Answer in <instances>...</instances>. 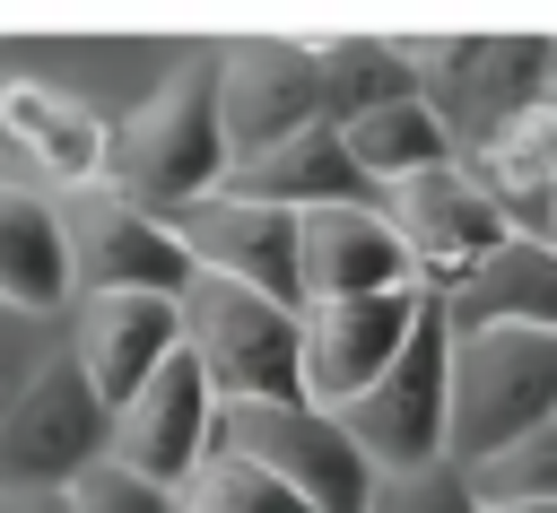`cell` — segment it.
Here are the masks:
<instances>
[{"label":"cell","mask_w":557,"mask_h":513,"mask_svg":"<svg viewBox=\"0 0 557 513\" xmlns=\"http://www.w3.org/2000/svg\"><path fill=\"white\" fill-rule=\"evenodd\" d=\"M226 183V139H218V52L209 35H183L174 70L104 130V191L131 209H183Z\"/></svg>","instance_id":"obj_1"},{"label":"cell","mask_w":557,"mask_h":513,"mask_svg":"<svg viewBox=\"0 0 557 513\" xmlns=\"http://www.w3.org/2000/svg\"><path fill=\"white\" fill-rule=\"evenodd\" d=\"M557 417V330H453L444 348V461L479 470Z\"/></svg>","instance_id":"obj_2"},{"label":"cell","mask_w":557,"mask_h":513,"mask_svg":"<svg viewBox=\"0 0 557 513\" xmlns=\"http://www.w3.org/2000/svg\"><path fill=\"white\" fill-rule=\"evenodd\" d=\"M383 43H392L409 96L444 122L453 157L479 148L522 104H540L548 61H557V35H383Z\"/></svg>","instance_id":"obj_3"},{"label":"cell","mask_w":557,"mask_h":513,"mask_svg":"<svg viewBox=\"0 0 557 513\" xmlns=\"http://www.w3.org/2000/svg\"><path fill=\"white\" fill-rule=\"evenodd\" d=\"M183 313V356L200 365L218 409L244 400H296V313L270 296H244L226 278H191L174 296Z\"/></svg>","instance_id":"obj_4"},{"label":"cell","mask_w":557,"mask_h":513,"mask_svg":"<svg viewBox=\"0 0 557 513\" xmlns=\"http://www.w3.org/2000/svg\"><path fill=\"white\" fill-rule=\"evenodd\" d=\"M444 348H453V330H444L435 296H418V322H409V339L392 348V365H383L348 409H331L339 435L357 443V461H366L374 478L444 461Z\"/></svg>","instance_id":"obj_5"},{"label":"cell","mask_w":557,"mask_h":513,"mask_svg":"<svg viewBox=\"0 0 557 513\" xmlns=\"http://www.w3.org/2000/svg\"><path fill=\"white\" fill-rule=\"evenodd\" d=\"M218 443L252 470H270L305 513H366L374 496V470L357 461V443L339 435L331 409L313 400H244V409H218Z\"/></svg>","instance_id":"obj_6"},{"label":"cell","mask_w":557,"mask_h":513,"mask_svg":"<svg viewBox=\"0 0 557 513\" xmlns=\"http://www.w3.org/2000/svg\"><path fill=\"white\" fill-rule=\"evenodd\" d=\"M52 226H61L70 296H183L191 287V261H183L174 226L157 209H131L104 183L52 200Z\"/></svg>","instance_id":"obj_7"},{"label":"cell","mask_w":557,"mask_h":513,"mask_svg":"<svg viewBox=\"0 0 557 513\" xmlns=\"http://www.w3.org/2000/svg\"><path fill=\"white\" fill-rule=\"evenodd\" d=\"M374 209H383V226H392L418 296H444L461 270H479V261L505 243V217L487 209V191L470 183L461 157H453V165H426V174H409V183H392V191H374Z\"/></svg>","instance_id":"obj_8"},{"label":"cell","mask_w":557,"mask_h":513,"mask_svg":"<svg viewBox=\"0 0 557 513\" xmlns=\"http://www.w3.org/2000/svg\"><path fill=\"white\" fill-rule=\"evenodd\" d=\"M209 52H218V139H226V165L322 122V87H313L305 35H209Z\"/></svg>","instance_id":"obj_9"},{"label":"cell","mask_w":557,"mask_h":513,"mask_svg":"<svg viewBox=\"0 0 557 513\" xmlns=\"http://www.w3.org/2000/svg\"><path fill=\"white\" fill-rule=\"evenodd\" d=\"M87 461H104V400L78 383L70 348H52L26 391L0 409V487H44L61 496Z\"/></svg>","instance_id":"obj_10"},{"label":"cell","mask_w":557,"mask_h":513,"mask_svg":"<svg viewBox=\"0 0 557 513\" xmlns=\"http://www.w3.org/2000/svg\"><path fill=\"white\" fill-rule=\"evenodd\" d=\"M191 278H226L244 296H270L296 313V217L287 209H261V200H235V191H200L183 209H165Z\"/></svg>","instance_id":"obj_11"},{"label":"cell","mask_w":557,"mask_h":513,"mask_svg":"<svg viewBox=\"0 0 557 513\" xmlns=\"http://www.w3.org/2000/svg\"><path fill=\"white\" fill-rule=\"evenodd\" d=\"M409 322H418V287H400V296L296 304V400L348 409V400L392 365V348L409 339Z\"/></svg>","instance_id":"obj_12"},{"label":"cell","mask_w":557,"mask_h":513,"mask_svg":"<svg viewBox=\"0 0 557 513\" xmlns=\"http://www.w3.org/2000/svg\"><path fill=\"white\" fill-rule=\"evenodd\" d=\"M209 443H218V400H209V383H200V365L183 348L104 417V461L139 470L148 487H183Z\"/></svg>","instance_id":"obj_13"},{"label":"cell","mask_w":557,"mask_h":513,"mask_svg":"<svg viewBox=\"0 0 557 513\" xmlns=\"http://www.w3.org/2000/svg\"><path fill=\"white\" fill-rule=\"evenodd\" d=\"M61 348L78 365V383L104 400V417L183 348V313L174 296H70L61 313Z\"/></svg>","instance_id":"obj_14"},{"label":"cell","mask_w":557,"mask_h":513,"mask_svg":"<svg viewBox=\"0 0 557 513\" xmlns=\"http://www.w3.org/2000/svg\"><path fill=\"white\" fill-rule=\"evenodd\" d=\"M0 174L35 183L44 200L96 191L104 183V122L44 78H0Z\"/></svg>","instance_id":"obj_15"},{"label":"cell","mask_w":557,"mask_h":513,"mask_svg":"<svg viewBox=\"0 0 557 513\" xmlns=\"http://www.w3.org/2000/svg\"><path fill=\"white\" fill-rule=\"evenodd\" d=\"M409 261L383 226L374 200L348 209H305L296 217V304H339V296H400Z\"/></svg>","instance_id":"obj_16"},{"label":"cell","mask_w":557,"mask_h":513,"mask_svg":"<svg viewBox=\"0 0 557 513\" xmlns=\"http://www.w3.org/2000/svg\"><path fill=\"white\" fill-rule=\"evenodd\" d=\"M461 165L487 191V209L505 217V235H548V217H557V104L548 96L522 104L479 148H461Z\"/></svg>","instance_id":"obj_17"},{"label":"cell","mask_w":557,"mask_h":513,"mask_svg":"<svg viewBox=\"0 0 557 513\" xmlns=\"http://www.w3.org/2000/svg\"><path fill=\"white\" fill-rule=\"evenodd\" d=\"M444 330H557V243L505 235L479 270L435 296Z\"/></svg>","instance_id":"obj_18"},{"label":"cell","mask_w":557,"mask_h":513,"mask_svg":"<svg viewBox=\"0 0 557 513\" xmlns=\"http://www.w3.org/2000/svg\"><path fill=\"white\" fill-rule=\"evenodd\" d=\"M218 191L261 200V209H287V217L374 200V191L348 174V148H339V130H331V122H313V130H296V139H278V148H261V157H235Z\"/></svg>","instance_id":"obj_19"},{"label":"cell","mask_w":557,"mask_h":513,"mask_svg":"<svg viewBox=\"0 0 557 513\" xmlns=\"http://www.w3.org/2000/svg\"><path fill=\"white\" fill-rule=\"evenodd\" d=\"M0 304L9 313H44V322L70 313V270H61L52 200L35 183H17V174H0Z\"/></svg>","instance_id":"obj_20"},{"label":"cell","mask_w":557,"mask_h":513,"mask_svg":"<svg viewBox=\"0 0 557 513\" xmlns=\"http://www.w3.org/2000/svg\"><path fill=\"white\" fill-rule=\"evenodd\" d=\"M339 148H348V174H357L366 191H392V183H409V174H426V165H453V139H444V122H435L418 96H392V104L339 122Z\"/></svg>","instance_id":"obj_21"},{"label":"cell","mask_w":557,"mask_h":513,"mask_svg":"<svg viewBox=\"0 0 557 513\" xmlns=\"http://www.w3.org/2000/svg\"><path fill=\"white\" fill-rule=\"evenodd\" d=\"M305 61H313L331 130L357 122V113H374V104H392V96H409V78H400V61H392L383 35H305Z\"/></svg>","instance_id":"obj_22"},{"label":"cell","mask_w":557,"mask_h":513,"mask_svg":"<svg viewBox=\"0 0 557 513\" xmlns=\"http://www.w3.org/2000/svg\"><path fill=\"white\" fill-rule=\"evenodd\" d=\"M174 504H183V513H305V504L270 478V470L235 461L226 443H209V452H200V470L174 487Z\"/></svg>","instance_id":"obj_23"},{"label":"cell","mask_w":557,"mask_h":513,"mask_svg":"<svg viewBox=\"0 0 557 513\" xmlns=\"http://www.w3.org/2000/svg\"><path fill=\"white\" fill-rule=\"evenodd\" d=\"M461 478H470V496H479V504H557V417H548V426H531L522 443H505L496 461L461 470Z\"/></svg>","instance_id":"obj_24"},{"label":"cell","mask_w":557,"mask_h":513,"mask_svg":"<svg viewBox=\"0 0 557 513\" xmlns=\"http://www.w3.org/2000/svg\"><path fill=\"white\" fill-rule=\"evenodd\" d=\"M61 504H70V513H183L174 487H148V478L122 470V461H87V470L61 487Z\"/></svg>","instance_id":"obj_25"},{"label":"cell","mask_w":557,"mask_h":513,"mask_svg":"<svg viewBox=\"0 0 557 513\" xmlns=\"http://www.w3.org/2000/svg\"><path fill=\"white\" fill-rule=\"evenodd\" d=\"M366 513H479V496H470V478H461L453 461H426V470H392V478H374Z\"/></svg>","instance_id":"obj_26"},{"label":"cell","mask_w":557,"mask_h":513,"mask_svg":"<svg viewBox=\"0 0 557 513\" xmlns=\"http://www.w3.org/2000/svg\"><path fill=\"white\" fill-rule=\"evenodd\" d=\"M52 348H61V322H44V313H9V304H0V409L26 391V374H35Z\"/></svg>","instance_id":"obj_27"},{"label":"cell","mask_w":557,"mask_h":513,"mask_svg":"<svg viewBox=\"0 0 557 513\" xmlns=\"http://www.w3.org/2000/svg\"><path fill=\"white\" fill-rule=\"evenodd\" d=\"M0 513H70V504L44 496V487H0Z\"/></svg>","instance_id":"obj_28"},{"label":"cell","mask_w":557,"mask_h":513,"mask_svg":"<svg viewBox=\"0 0 557 513\" xmlns=\"http://www.w3.org/2000/svg\"><path fill=\"white\" fill-rule=\"evenodd\" d=\"M479 513H557V504H479Z\"/></svg>","instance_id":"obj_29"},{"label":"cell","mask_w":557,"mask_h":513,"mask_svg":"<svg viewBox=\"0 0 557 513\" xmlns=\"http://www.w3.org/2000/svg\"><path fill=\"white\" fill-rule=\"evenodd\" d=\"M540 243H557V217H548V235H540Z\"/></svg>","instance_id":"obj_30"}]
</instances>
